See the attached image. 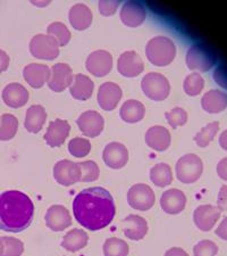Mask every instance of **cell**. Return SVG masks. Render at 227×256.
Segmentation results:
<instances>
[{
	"label": "cell",
	"instance_id": "cell-1",
	"mask_svg": "<svg viewBox=\"0 0 227 256\" xmlns=\"http://www.w3.org/2000/svg\"><path fill=\"white\" fill-rule=\"evenodd\" d=\"M73 213L83 228L98 231L111 224L116 216V206L107 189L91 187L77 194L73 202Z\"/></svg>",
	"mask_w": 227,
	"mask_h": 256
},
{
	"label": "cell",
	"instance_id": "cell-2",
	"mask_svg": "<svg viewBox=\"0 0 227 256\" xmlns=\"http://www.w3.org/2000/svg\"><path fill=\"white\" fill-rule=\"evenodd\" d=\"M34 205L26 194L8 190L0 194V230L22 232L32 224Z\"/></svg>",
	"mask_w": 227,
	"mask_h": 256
},
{
	"label": "cell",
	"instance_id": "cell-3",
	"mask_svg": "<svg viewBox=\"0 0 227 256\" xmlns=\"http://www.w3.org/2000/svg\"><path fill=\"white\" fill-rule=\"evenodd\" d=\"M146 55L152 65L166 66L174 60L176 47L173 41L166 36H156L148 41Z\"/></svg>",
	"mask_w": 227,
	"mask_h": 256
},
{
	"label": "cell",
	"instance_id": "cell-4",
	"mask_svg": "<svg viewBox=\"0 0 227 256\" xmlns=\"http://www.w3.org/2000/svg\"><path fill=\"white\" fill-rule=\"evenodd\" d=\"M141 88L144 94L155 102L165 100L171 94V84L167 78L157 72H151L144 76Z\"/></svg>",
	"mask_w": 227,
	"mask_h": 256
},
{
	"label": "cell",
	"instance_id": "cell-5",
	"mask_svg": "<svg viewBox=\"0 0 227 256\" xmlns=\"http://www.w3.org/2000/svg\"><path fill=\"white\" fill-rule=\"evenodd\" d=\"M185 60H187V65L190 70L207 72L216 64L217 57L207 46L197 44L190 47Z\"/></svg>",
	"mask_w": 227,
	"mask_h": 256
},
{
	"label": "cell",
	"instance_id": "cell-6",
	"mask_svg": "<svg viewBox=\"0 0 227 256\" xmlns=\"http://www.w3.org/2000/svg\"><path fill=\"white\" fill-rule=\"evenodd\" d=\"M176 176L182 184H193L199 179L204 171V164L199 156L196 154H188L182 156L177 160L176 166Z\"/></svg>",
	"mask_w": 227,
	"mask_h": 256
},
{
	"label": "cell",
	"instance_id": "cell-7",
	"mask_svg": "<svg viewBox=\"0 0 227 256\" xmlns=\"http://www.w3.org/2000/svg\"><path fill=\"white\" fill-rule=\"evenodd\" d=\"M30 52L35 58L52 60L59 55V46L52 36L36 34L30 41Z\"/></svg>",
	"mask_w": 227,
	"mask_h": 256
},
{
	"label": "cell",
	"instance_id": "cell-8",
	"mask_svg": "<svg viewBox=\"0 0 227 256\" xmlns=\"http://www.w3.org/2000/svg\"><path fill=\"white\" fill-rule=\"evenodd\" d=\"M156 202L155 192L149 186L136 184L127 192V203L136 210H149Z\"/></svg>",
	"mask_w": 227,
	"mask_h": 256
},
{
	"label": "cell",
	"instance_id": "cell-9",
	"mask_svg": "<svg viewBox=\"0 0 227 256\" xmlns=\"http://www.w3.org/2000/svg\"><path fill=\"white\" fill-rule=\"evenodd\" d=\"M53 176L57 182L68 187L81 181V168L78 163H74L68 160H61L53 166Z\"/></svg>",
	"mask_w": 227,
	"mask_h": 256
},
{
	"label": "cell",
	"instance_id": "cell-10",
	"mask_svg": "<svg viewBox=\"0 0 227 256\" xmlns=\"http://www.w3.org/2000/svg\"><path fill=\"white\" fill-rule=\"evenodd\" d=\"M85 68L92 76L102 78L113 68V56L106 50H96L91 52L85 62Z\"/></svg>",
	"mask_w": 227,
	"mask_h": 256
},
{
	"label": "cell",
	"instance_id": "cell-11",
	"mask_svg": "<svg viewBox=\"0 0 227 256\" xmlns=\"http://www.w3.org/2000/svg\"><path fill=\"white\" fill-rule=\"evenodd\" d=\"M73 78L74 76L71 66L65 63H57L50 70L48 86L52 92H61L72 84Z\"/></svg>",
	"mask_w": 227,
	"mask_h": 256
},
{
	"label": "cell",
	"instance_id": "cell-12",
	"mask_svg": "<svg viewBox=\"0 0 227 256\" xmlns=\"http://www.w3.org/2000/svg\"><path fill=\"white\" fill-rule=\"evenodd\" d=\"M76 124L82 134L88 138H94L104 130V118L96 110H86L76 120Z\"/></svg>",
	"mask_w": 227,
	"mask_h": 256
},
{
	"label": "cell",
	"instance_id": "cell-13",
	"mask_svg": "<svg viewBox=\"0 0 227 256\" xmlns=\"http://www.w3.org/2000/svg\"><path fill=\"white\" fill-rule=\"evenodd\" d=\"M102 160L107 166L118 170L126 165L129 160V152L121 142H110L102 152Z\"/></svg>",
	"mask_w": 227,
	"mask_h": 256
},
{
	"label": "cell",
	"instance_id": "cell-14",
	"mask_svg": "<svg viewBox=\"0 0 227 256\" xmlns=\"http://www.w3.org/2000/svg\"><path fill=\"white\" fill-rule=\"evenodd\" d=\"M117 70L123 76L135 78L141 74L144 70L143 60L138 52H123L117 60Z\"/></svg>",
	"mask_w": 227,
	"mask_h": 256
},
{
	"label": "cell",
	"instance_id": "cell-15",
	"mask_svg": "<svg viewBox=\"0 0 227 256\" xmlns=\"http://www.w3.org/2000/svg\"><path fill=\"white\" fill-rule=\"evenodd\" d=\"M45 224L52 231H63L72 224V218L68 210L63 205H52L44 216Z\"/></svg>",
	"mask_w": 227,
	"mask_h": 256
},
{
	"label": "cell",
	"instance_id": "cell-16",
	"mask_svg": "<svg viewBox=\"0 0 227 256\" xmlns=\"http://www.w3.org/2000/svg\"><path fill=\"white\" fill-rule=\"evenodd\" d=\"M123 96L122 89L114 82H105L100 86L98 92L99 106L104 110H113L118 105Z\"/></svg>",
	"mask_w": 227,
	"mask_h": 256
},
{
	"label": "cell",
	"instance_id": "cell-17",
	"mask_svg": "<svg viewBox=\"0 0 227 256\" xmlns=\"http://www.w3.org/2000/svg\"><path fill=\"white\" fill-rule=\"evenodd\" d=\"M222 210L213 205H201L193 213V220L201 231H209L220 220Z\"/></svg>",
	"mask_w": 227,
	"mask_h": 256
},
{
	"label": "cell",
	"instance_id": "cell-18",
	"mask_svg": "<svg viewBox=\"0 0 227 256\" xmlns=\"http://www.w3.org/2000/svg\"><path fill=\"white\" fill-rule=\"evenodd\" d=\"M147 18L146 8L139 2H126L121 10V20L126 26H140Z\"/></svg>",
	"mask_w": 227,
	"mask_h": 256
},
{
	"label": "cell",
	"instance_id": "cell-19",
	"mask_svg": "<svg viewBox=\"0 0 227 256\" xmlns=\"http://www.w3.org/2000/svg\"><path fill=\"white\" fill-rule=\"evenodd\" d=\"M23 76L32 88L39 89L48 84L50 78V68L44 64H28L23 70Z\"/></svg>",
	"mask_w": 227,
	"mask_h": 256
},
{
	"label": "cell",
	"instance_id": "cell-20",
	"mask_svg": "<svg viewBox=\"0 0 227 256\" xmlns=\"http://www.w3.org/2000/svg\"><path fill=\"white\" fill-rule=\"evenodd\" d=\"M69 131H71V126L68 124V122L58 118L50 122L43 138L50 147H59L68 137Z\"/></svg>",
	"mask_w": 227,
	"mask_h": 256
},
{
	"label": "cell",
	"instance_id": "cell-21",
	"mask_svg": "<svg viewBox=\"0 0 227 256\" xmlns=\"http://www.w3.org/2000/svg\"><path fill=\"white\" fill-rule=\"evenodd\" d=\"M187 196L179 189H169L163 192L160 198V206L167 214H179L185 208Z\"/></svg>",
	"mask_w": 227,
	"mask_h": 256
},
{
	"label": "cell",
	"instance_id": "cell-22",
	"mask_svg": "<svg viewBox=\"0 0 227 256\" xmlns=\"http://www.w3.org/2000/svg\"><path fill=\"white\" fill-rule=\"evenodd\" d=\"M123 232L131 240H141L148 232V224L143 218L131 214L122 222Z\"/></svg>",
	"mask_w": 227,
	"mask_h": 256
},
{
	"label": "cell",
	"instance_id": "cell-23",
	"mask_svg": "<svg viewBox=\"0 0 227 256\" xmlns=\"http://www.w3.org/2000/svg\"><path fill=\"white\" fill-rule=\"evenodd\" d=\"M146 142L151 150L164 152L168 150L172 142V136L166 128L155 126H151L146 134Z\"/></svg>",
	"mask_w": 227,
	"mask_h": 256
},
{
	"label": "cell",
	"instance_id": "cell-24",
	"mask_svg": "<svg viewBox=\"0 0 227 256\" xmlns=\"http://www.w3.org/2000/svg\"><path fill=\"white\" fill-rule=\"evenodd\" d=\"M2 100L11 108H18L24 106L28 100V92L19 84H9L2 90Z\"/></svg>",
	"mask_w": 227,
	"mask_h": 256
},
{
	"label": "cell",
	"instance_id": "cell-25",
	"mask_svg": "<svg viewBox=\"0 0 227 256\" xmlns=\"http://www.w3.org/2000/svg\"><path fill=\"white\" fill-rule=\"evenodd\" d=\"M68 18L72 26L77 31H83L88 28L92 22V12L84 4H76L68 13Z\"/></svg>",
	"mask_w": 227,
	"mask_h": 256
},
{
	"label": "cell",
	"instance_id": "cell-26",
	"mask_svg": "<svg viewBox=\"0 0 227 256\" xmlns=\"http://www.w3.org/2000/svg\"><path fill=\"white\" fill-rule=\"evenodd\" d=\"M201 105L206 112L217 114L227 107V94L220 90H210L201 99Z\"/></svg>",
	"mask_w": 227,
	"mask_h": 256
},
{
	"label": "cell",
	"instance_id": "cell-27",
	"mask_svg": "<svg viewBox=\"0 0 227 256\" xmlns=\"http://www.w3.org/2000/svg\"><path fill=\"white\" fill-rule=\"evenodd\" d=\"M94 89L93 81L84 74H76L73 78V82L69 88V92L73 98L77 100H86L92 96Z\"/></svg>",
	"mask_w": 227,
	"mask_h": 256
},
{
	"label": "cell",
	"instance_id": "cell-28",
	"mask_svg": "<svg viewBox=\"0 0 227 256\" xmlns=\"http://www.w3.org/2000/svg\"><path fill=\"white\" fill-rule=\"evenodd\" d=\"M45 120H47V113H45L44 107L41 105H33L26 110L24 126L31 134H38L42 129Z\"/></svg>",
	"mask_w": 227,
	"mask_h": 256
},
{
	"label": "cell",
	"instance_id": "cell-29",
	"mask_svg": "<svg viewBox=\"0 0 227 256\" xmlns=\"http://www.w3.org/2000/svg\"><path fill=\"white\" fill-rule=\"evenodd\" d=\"M144 114H146V107L141 102L135 100V99L126 100L119 110L122 120L127 123L140 122L144 118Z\"/></svg>",
	"mask_w": 227,
	"mask_h": 256
},
{
	"label": "cell",
	"instance_id": "cell-30",
	"mask_svg": "<svg viewBox=\"0 0 227 256\" xmlns=\"http://www.w3.org/2000/svg\"><path fill=\"white\" fill-rule=\"evenodd\" d=\"M88 234L84 230L73 229L64 236L63 242H61V247H64L66 250L75 253V252L83 250L88 245Z\"/></svg>",
	"mask_w": 227,
	"mask_h": 256
},
{
	"label": "cell",
	"instance_id": "cell-31",
	"mask_svg": "<svg viewBox=\"0 0 227 256\" xmlns=\"http://www.w3.org/2000/svg\"><path fill=\"white\" fill-rule=\"evenodd\" d=\"M150 180L157 187H167L173 182L172 168L166 163L156 164L150 170Z\"/></svg>",
	"mask_w": 227,
	"mask_h": 256
},
{
	"label": "cell",
	"instance_id": "cell-32",
	"mask_svg": "<svg viewBox=\"0 0 227 256\" xmlns=\"http://www.w3.org/2000/svg\"><path fill=\"white\" fill-rule=\"evenodd\" d=\"M18 130V120L11 114H3L0 118V142L13 139Z\"/></svg>",
	"mask_w": 227,
	"mask_h": 256
},
{
	"label": "cell",
	"instance_id": "cell-33",
	"mask_svg": "<svg viewBox=\"0 0 227 256\" xmlns=\"http://www.w3.org/2000/svg\"><path fill=\"white\" fill-rule=\"evenodd\" d=\"M47 32L48 36H52L57 41L59 47L66 46L71 40V32H69L67 26L61 22H53L49 24Z\"/></svg>",
	"mask_w": 227,
	"mask_h": 256
},
{
	"label": "cell",
	"instance_id": "cell-34",
	"mask_svg": "<svg viewBox=\"0 0 227 256\" xmlns=\"http://www.w3.org/2000/svg\"><path fill=\"white\" fill-rule=\"evenodd\" d=\"M105 256H127L129 245L119 238H108L104 244Z\"/></svg>",
	"mask_w": 227,
	"mask_h": 256
},
{
	"label": "cell",
	"instance_id": "cell-35",
	"mask_svg": "<svg viewBox=\"0 0 227 256\" xmlns=\"http://www.w3.org/2000/svg\"><path fill=\"white\" fill-rule=\"evenodd\" d=\"M220 130V123L213 122L202 128L200 132H198L195 137V142L199 147H207L208 144L213 142V139Z\"/></svg>",
	"mask_w": 227,
	"mask_h": 256
},
{
	"label": "cell",
	"instance_id": "cell-36",
	"mask_svg": "<svg viewBox=\"0 0 227 256\" xmlns=\"http://www.w3.org/2000/svg\"><path fill=\"white\" fill-rule=\"evenodd\" d=\"M205 86V80L200 74L198 73H192L185 78L183 88L184 92H187L189 96H198L204 89Z\"/></svg>",
	"mask_w": 227,
	"mask_h": 256
},
{
	"label": "cell",
	"instance_id": "cell-37",
	"mask_svg": "<svg viewBox=\"0 0 227 256\" xmlns=\"http://www.w3.org/2000/svg\"><path fill=\"white\" fill-rule=\"evenodd\" d=\"M68 152L74 158H84L91 152V142L85 138H73L68 144Z\"/></svg>",
	"mask_w": 227,
	"mask_h": 256
},
{
	"label": "cell",
	"instance_id": "cell-38",
	"mask_svg": "<svg viewBox=\"0 0 227 256\" xmlns=\"http://www.w3.org/2000/svg\"><path fill=\"white\" fill-rule=\"evenodd\" d=\"M81 168V181L82 182H92L96 181L99 174H100V168H99L98 164L93 160H85V162L78 163Z\"/></svg>",
	"mask_w": 227,
	"mask_h": 256
},
{
	"label": "cell",
	"instance_id": "cell-39",
	"mask_svg": "<svg viewBox=\"0 0 227 256\" xmlns=\"http://www.w3.org/2000/svg\"><path fill=\"white\" fill-rule=\"evenodd\" d=\"M3 242V253L1 256H20L24 252V244L17 238L1 237Z\"/></svg>",
	"mask_w": 227,
	"mask_h": 256
},
{
	"label": "cell",
	"instance_id": "cell-40",
	"mask_svg": "<svg viewBox=\"0 0 227 256\" xmlns=\"http://www.w3.org/2000/svg\"><path fill=\"white\" fill-rule=\"evenodd\" d=\"M165 118H166L167 122L173 129L184 126L188 122V113L183 108H181V107H175V108L169 110V112L165 113Z\"/></svg>",
	"mask_w": 227,
	"mask_h": 256
},
{
	"label": "cell",
	"instance_id": "cell-41",
	"mask_svg": "<svg viewBox=\"0 0 227 256\" xmlns=\"http://www.w3.org/2000/svg\"><path fill=\"white\" fill-rule=\"evenodd\" d=\"M218 247L212 240H201L193 248L195 256H216Z\"/></svg>",
	"mask_w": 227,
	"mask_h": 256
},
{
	"label": "cell",
	"instance_id": "cell-42",
	"mask_svg": "<svg viewBox=\"0 0 227 256\" xmlns=\"http://www.w3.org/2000/svg\"><path fill=\"white\" fill-rule=\"evenodd\" d=\"M121 5V2H105V0H101L99 2V12H100L101 15L104 16H110L116 13L117 8Z\"/></svg>",
	"mask_w": 227,
	"mask_h": 256
},
{
	"label": "cell",
	"instance_id": "cell-43",
	"mask_svg": "<svg viewBox=\"0 0 227 256\" xmlns=\"http://www.w3.org/2000/svg\"><path fill=\"white\" fill-rule=\"evenodd\" d=\"M214 80L220 84L222 88L227 89V66L220 65L214 72Z\"/></svg>",
	"mask_w": 227,
	"mask_h": 256
},
{
	"label": "cell",
	"instance_id": "cell-44",
	"mask_svg": "<svg viewBox=\"0 0 227 256\" xmlns=\"http://www.w3.org/2000/svg\"><path fill=\"white\" fill-rule=\"evenodd\" d=\"M218 208L221 210H227V184L223 186L218 194V200H217Z\"/></svg>",
	"mask_w": 227,
	"mask_h": 256
},
{
	"label": "cell",
	"instance_id": "cell-45",
	"mask_svg": "<svg viewBox=\"0 0 227 256\" xmlns=\"http://www.w3.org/2000/svg\"><path fill=\"white\" fill-rule=\"evenodd\" d=\"M217 173L223 180L227 181V158H223L217 165Z\"/></svg>",
	"mask_w": 227,
	"mask_h": 256
},
{
	"label": "cell",
	"instance_id": "cell-46",
	"mask_svg": "<svg viewBox=\"0 0 227 256\" xmlns=\"http://www.w3.org/2000/svg\"><path fill=\"white\" fill-rule=\"evenodd\" d=\"M9 66V56L7 55L6 52L0 49V73L6 71Z\"/></svg>",
	"mask_w": 227,
	"mask_h": 256
},
{
	"label": "cell",
	"instance_id": "cell-47",
	"mask_svg": "<svg viewBox=\"0 0 227 256\" xmlns=\"http://www.w3.org/2000/svg\"><path fill=\"white\" fill-rule=\"evenodd\" d=\"M216 234L220 238L227 240V216L222 221V224L216 229Z\"/></svg>",
	"mask_w": 227,
	"mask_h": 256
},
{
	"label": "cell",
	"instance_id": "cell-48",
	"mask_svg": "<svg viewBox=\"0 0 227 256\" xmlns=\"http://www.w3.org/2000/svg\"><path fill=\"white\" fill-rule=\"evenodd\" d=\"M164 256H189V255L187 252L180 248V247H173V248L168 250Z\"/></svg>",
	"mask_w": 227,
	"mask_h": 256
},
{
	"label": "cell",
	"instance_id": "cell-49",
	"mask_svg": "<svg viewBox=\"0 0 227 256\" xmlns=\"http://www.w3.org/2000/svg\"><path fill=\"white\" fill-rule=\"evenodd\" d=\"M220 144L222 146L223 150H227V130H225L220 137Z\"/></svg>",
	"mask_w": 227,
	"mask_h": 256
},
{
	"label": "cell",
	"instance_id": "cell-50",
	"mask_svg": "<svg viewBox=\"0 0 227 256\" xmlns=\"http://www.w3.org/2000/svg\"><path fill=\"white\" fill-rule=\"evenodd\" d=\"M3 253V242H2V238L0 237V256Z\"/></svg>",
	"mask_w": 227,
	"mask_h": 256
}]
</instances>
